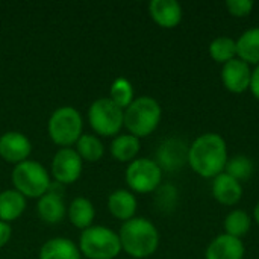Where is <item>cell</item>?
<instances>
[{"label":"cell","instance_id":"cell-1","mask_svg":"<svg viewBox=\"0 0 259 259\" xmlns=\"http://www.w3.org/2000/svg\"><path fill=\"white\" fill-rule=\"evenodd\" d=\"M228 144L219 134L208 132L197 137L188 147V165L206 179L222 175L228 164Z\"/></svg>","mask_w":259,"mask_h":259},{"label":"cell","instance_id":"cell-2","mask_svg":"<svg viewBox=\"0 0 259 259\" xmlns=\"http://www.w3.org/2000/svg\"><path fill=\"white\" fill-rule=\"evenodd\" d=\"M118 237L121 250L131 258H149L159 246V232L156 226L144 217H134L124 222L120 228Z\"/></svg>","mask_w":259,"mask_h":259},{"label":"cell","instance_id":"cell-30","mask_svg":"<svg viewBox=\"0 0 259 259\" xmlns=\"http://www.w3.org/2000/svg\"><path fill=\"white\" fill-rule=\"evenodd\" d=\"M253 94V97L259 100V65L255 67V70H252V79H250V88H249Z\"/></svg>","mask_w":259,"mask_h":259},{"label":"cell","instance_id":"cell-4","mask_svg":"<svg viewBox=\"0 0 259 259\" xmlns=\"http://www.w3.org/2000/svg\"><path fill=\"white\" fill-rule=\"evenodd\" d=\"M77 247L88 259H115L121 252L118 232L106 226H91L82 231Z\"/></svg>","mask_w":259,"mask_h":259},{"label":"cell","instance_id":"cell-27","mask_svg":"<svg viewBox=\"0 0 259 259\" xmlns=\"http://www.w3.org/2000/svg\"><path fill=\"white\" fill-rule=\"evenodd\" d=\"M225 173L232 176L237 181H244L249 179L253 173V162L249 156L246 155H235L231 159H228Z\"/></svg>","mask_w":259,"mask_h":259},{"label":"cell","instance_id":"cell-21","mask_svg":"<svg viewBox=\"0 0 259 259\" xmlns=\"http://www.w3.org/2000/svg\"><path fill=\"white\" fill-rule=\"evenodd\" d=\"M141 143L140 138L131 135V134H120L114 137L111 143V155L118 162H132L137 159V155L140 153Z\"/></svg>","mask_w":259,"mask_h":259},{"label":"cell","instance_id":"cell-23","mask_svg":"<svg viewBox=\"0 0 259 259\" xmlns=\"http://www.w3.org/2000/svg\"><path fill=\"white\" fill-rule=\"evenodd\" d=\"M74 146H76L74 150L77 152L80 159L85 162H97L105 155L103 143L100 141L97 135H93V134H82V137L77 140Z\"/></svg>","mask_w":259,"mask_h":259},{"label":"cell","instance_id":"cell-5","mask_svg":"<svg viewBox=\"0 0 259 259\" xmlns=\"http://www.w3.org/2000/svg\"><path fill=\"white\" fill-rule=\"evenodd\" d=\"M50 140L62 147H71L83 134V120L80 112L73 106H61L53 111L47 123Z\"/></svg>","mask_w":259,"mask_h":259},{"label":"cell","instance_id":"cell-25","mask_svg":"<svg viewBox=\"0 0 259 259\" xmlns=\"http://www.w3.org/2000/svg\"><path fill=\"white\" fill-rule=\"evenodd\" d=\"M209 55L219 64H226L237 58V41L231 36H217L209 44Z\"/></svg>","mask_w":259,"mask_h":259},{"label":"cell","instance_id":"cell-18","mask_svg":"<svg viewBox=\"0 0 259 259\" xmlns=\"http://www.w3.org/2000/svg\"><path fill=\"white\" fill-rule=\"evenodd\" d=\"M79 247L68 238L56 237L47 240L39 249V259H80Z\"/></svg>","mask_w":259,"mask_h":259},{"label":"cell","instance_id":"cell-3","mask_svg":"<svg viewBox=\"0 0 259 259\" xmlns=\"http://www.w3.org/2000/svg\"><path fill=\"white\" fill-rule=\"evenodd\" d=\"M161 117L162 109L158 100L150 96H141L124 109V127L131 135L144 138L156 131Z\"/></svg>","mask_w":259,"mask_h":259},{"label":"cell","instance_id":"cell-20","mask_svg":"<svg viewBox=\"0 0 259 259\" xmlns=\"http://www.w3.org/2000/svg\"><path fill=\"white\" fill-rule=\"evenodd\" d=\"M26 211V197L17 190H5L0 193V222L11 223L23 215Z\"/></svg>","mask_w":259,"mask_h":259},{"label":"cell","instance_id":"cell-31","mask_svg":"<svg viewBox=\"0 0 259 259\" xmlns=\"http://www.w3.org/2000/svg\"><path fill=\"white\" fill-rule=\"evenodd\" d=\"M253 219H255L256 225H258V226H259V202H258V203H256L255 209H253Z\"/></svg>","mask_w":259,"mask_h":259},{"label":"cell","instance_id":"cell-10","mask_svg":"<svg viewBox=\"0 0 259 259\" xmlns=\"http://www.w3.org/2000/svg\"><path fill=\"white\" fill-rule=\"evenodd\" d=\"M32 153V143L30 140L17 131L5 132L0 137V158L9 164H21L27 161Z\"/></svg>","mask_w":259,"mask_h":259},{"label":"cell","instance_id":"cell-11","mask_svg":"<svg viewBox=\"0 0 259 259\" xmlns=\"http://www.w3.org/2000/svg\"><path fill=\"white\" fill-rule=\"evenodd\" d=\"M252 70L244 61L235 58L222 67V82L225 88L234 94H243L250 88Z\"/></svg>","mask_w":259,"mask_h":259},{"label":"cell","instance_id":"cell-9","mask_svg":"<svg viewBox=\"0 0 259 259\" xmlns=\"http://www.w3.org/2000/svg\"><path fill=\"white\" fill-rule=\"evenodd\" d=\"M83 168V161L73 147L59 149L52 159V176L61 185L74 184Z\"/></svg>","mask_w":259,"mask_h":259},{"label":"cell","instance_id":"cell-29","mask_svg":"<svg viewBox=\"0 0 259 259\" xmlns=\"http://www.w3.org/2000/svg\"><path fill=\"white\" fill-rule=\"evenodd\" d=\"M11 237H12L11 225L9 223H5V222H0V249L5 247L9 243Z\"/></svg>","mask_w":259,"mask_h":259},{"label":"cell","instance_id":"cell-24","mask_svg":"<svg viewBox=\"0 0 259 259\" xmlns=\"http://www.w3.org/2000/svg\"><path fill=\"white\" fill-rule=\"evenodd\" d=\"M223 226H225V234L241 240L244 235L249 234L250 226H252V219L246 211L234 209L226 215Z\"/></svg>","mask_w":259,"mask_h":259},{"label":"cell","instance_id":"cell-8","mask_svg":"<svg viewBox=\"0 0 259 259\" xmlns=\"http://www.w3.org/2000/svg\"><path fill=\"white\" fill-rule=\"evenodd\" d=\"M124 178L132 193L147 194L159 188L162 182V168L150 158H137L127 165Z\"/></svg>","mask_w":259,"mask_h":259},{"label":"cell","instance_id":"cell-14","mask_svg":"<svg viewBox=\"0 0 259 259\" xmlns=\"http://www.w3.org/2000/svg\"><path fill=\"white\" fill-rule=\"evenodd\" d=\"M244 253L246 247L240 238L222 234L208 244L205 259H243Z\"/></svg>","mask_w":259,"mask_h":259},{"label":"cell","instance_id":"cell-13","mask_svg":"<svg viewBox=\"0 0 259 259\" xmlns=\"http://www.w3.org/2000/svg\"><path fill=\"white\" fill-rule=\"evenodd\" d=\"M149 14L159 27L173 29L182 21L184 11L176 0H152L149 3Z\"/></svg>","mask_w":259,"mask_h":259},{"label":"cell","instance_id":"cell-15","mask_svg":"<svg viewBox=\"0 0 259 259\" xmlns=\"http://www.w3.org/2000/svg\"><path fill=\"white\" fill-rule=\"evenodd\" d=\"M36 212H38L39 219L47 225H56L64 220V217L67 214V206L64 203L61 193L56 191L52 187V184H50L49 191L42 197L38 199Z\"/></svg>","mask_w":259,"mask_h":259},{"label":"cell","instance_id":"cell-28","mask_svg":"<svg viewBox=\"0 0 259 259\" xmlns=\"http://www.w3.org/2000/svg\"><path fill=\"white\" fill-rule=\"evenodd\" d=\"M255 8V3L252 0H228L226 2V9L232 17L243 18L252 14Z\"/></svg>","mask_w":259,"mask_h":259},{"label":"cell","instance_id":"cell-26","mask_svg":"<svg viewBox=\"0 0 259 259\" xmlns=\"http://www.w3.org/2000/svg\"><path fill=\"white\" fill-rule=\"evenodd\" d=\"M109 99L124 111L135 100V91L132 83L124 77H117L109 88Z\"/></svg>","mask_w":259,"mask_h":259},{"label":"cell","instance_id":"cell-12","mask_svg":"<svg viewBox=\"0 0 259 259\" xmlns=\"http://www.w3.org/2000/svg\"><path fill=\"white\" fill-rule=\"evenodd\" d=\"M162 170L175 171L188 162V147L181 138L165 140L158 150V161Z\"/></svg>","mask_w":259,"mask_h":259},{"label":"cell","instance_id":"cell-22","mask_svg":"<svg viewBox=\"0 0 259 259\" xmlns=\"http://www.w3.org/2000/svg\"><path fill=\"white\" fill-rule=\"evenodd\" d=\"M237 58L249 65H259V27H252L237 39Z\"/></svg>","mask_w":259,"mask_h":259},{"label":"cell","instance_id":"cell-16","mask_svg":"<svg viewBox=\"0 0 259 259\" xmlns=\"http://www.w3.org/2000/svg\"><path fill=\"white\" fill-rule=\"evenodd\" d=\"M211 193L219 203L225 206H234L243 197V185L240 181L234 179L232 176L223 171L222 175L214 178Z\"/></svg>","mask_w":259,"mask_h":259},{"label":"cell","instance_id":"cell-17","mask_svg":"<svg viewBox=\"0 0 259 259\" xmlns=\"http://www.w3.org/2000/svg\"><path fill=\"white\" fill-rule=\"evenodd\" d=\"M137 197L131 190H115L108 197V211L109 214L121 220L123 223L134 219L137 214Z\"/></svg>","mask_w":259,"mask_h":259},{"label":"cell","instance_id":"cell-19","mask_svg":"<svg viewBox=\"0 0 259 259\" xmlns=\"http://www.w3.org/2000/svg\"><path fill=\"white\" fill-rule=\"evenodd\" d=\"M67 215L70 223L80 229L85 231L93 226L94 217H96V208L93 202L87 197H76L67 208Z\"/></svg>","mask_w":259,"mask_h":259},{"label":"cell","instance_id":"cell-6","mask_svg":"<svg viewBox=\"0 0 259 259\" xmlns=\"http://www.w3.org/2000/svg\"><path fill=\"white\" fill-rule=\"evenodd\" d=\"M11 179L14 184V190L29 199L42 197L49 191L52 184L46 167L32 159L17 164L12 170Z\"/></svg>","mask_w":259,"mask_h":259},{"label":"cell","instance_id":"cell-7","mask_svg":"<svg viewBox=\"0 0 259 259\" xmlns=\"http://www.w3.org/2000/svg\"><path fill=\"white\" fill-rule=\"evenodd\" d=\"M88 121L93 131L100 137H117L124 127V111L109 97L97 99L88 109Z\"/></svg>","mask_w":259,"mask_h":259}]
</instances>
